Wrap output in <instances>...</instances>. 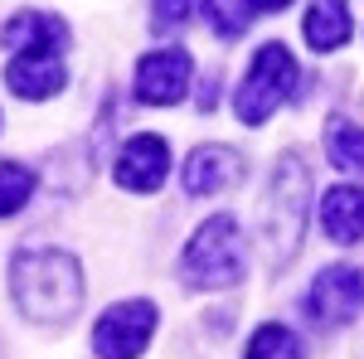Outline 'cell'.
I'll return each instance as SVG.
<instances>
[{
    "mask_svg": "<svg viewBox=\"0 0 364 359\" xmlns=\"http://www.w3.org/2000/svg\"><path fill=\"white\" fill-rule=\"evenodd\" d=\"M10 296L34 326H68L83 306V267L58 248H25L10 262Z\"/></svg>",
    "mask_w": 364,
    "mask_h": 359,
    "instance_id": "6da1fadb",
    "label": "cell"
},
{
    "mask_svg": "<svg viewBox=\"0 0 364 359\" xmlns=\"http://www.w3.org/2000/svg\"><path fill=\"white\" fill-rule=\"evenodd\" d=\"M306 199H311V175L296 156H282L272 166L267 194L257 204V238L262 252L272 257V267L291 262L301 248V228H306Z\"/></svg>",
    "mask_w": 364,
    "mask_h": 359,
    "instance_id": "7a4b0ae2",
    "label": "cell"
},
{
    "mask_svg": "<svg viewBox=\"0 0 364 359\" xmlns=\"http://www.w3.org/2000/svg\"><path fill=\"white\" fill-rule=\"evenodd\" d=\"M180 277L195 291H219L248 277V243L233 214H214L209 223H199L190 248L180 257Z\"/></svg>",
    "mask_w": 364,
    "mask_h": 359,
    "instance_id": "3957f363",
    "label": "cell"
},
{
    "mask_svg": "<svg viewBox=\"0 0 364 359\" xmlns=\"http://www.w3.org/2000/svg\"><path fill=\"white\" fill-rule=\"evenodd\" d=\"M291 87H296V54H291L287 44H262V49L252 54L243 83H238V97H233L238 122L262 127V122L291 97Z\"/></svg>",
    "mask_w": 364,
    "mask_h": 359,
    "instance_id": "277c9868",
    "label": "cell"
},
{
    "mask_svg": "<svg viewBox=\"0 0 364 359\" xmlns=\"http://www.w3.org/2000/svg\"><path fill=\"white\" fill-rule=\"evenodd\" d=\"M151 335H156V306L141 301V296L136 301H117L92 326V355L97 359H136V355H146Z\"/></svg>",
    "mask_w": 364,
    "mask_h": 359,
    "instance_id": "5b68a950",
    "label": "cell"
},
{
    "mask_svg": "<svg viewBox=\"0 0 364 359\" xmlns=\"http://www.w3.org/2000/svg\"><path fill=\"white\" fill-rule=\"evenodd\" d=\"M360 311H364V272L360 267L336 262V267H321V272H316L311 296H306V316L316 326L340 331V326H350Z\"/></svg>",
    "mask_w": 364,
    "mask_h": 359,
    "instance_id": "8992f818",
    "label": "cell"
},
{
    "mask_svg": "<svg viewBox=\"0 0 364 359\" xmlns=\"http://www.w3.org/2000/svg\"><path fill=\"white\" fill-rule=\"evenodd\" d=\"M112 175H117V185H122V190H132V194L161 190V180L170 175V146H166V136H156V132L132 136L127 146H122Z\"/></svg>",
    "mask_w": 364,
    "mask_h": 359,
    "instance_id": "52a82bcc",
    "label": "cell"
},
{
    "mask_svg": "<svg viewBox=\"0 0 364 359\" xmlns=\"http://www.w3.org/2000/svg\"><path fill=\"white\" fill-rule=\"evenodd\" d=\"M190 87V54L185 49H156L136 63V102L146 107H170Z\"/></svg>",
    "mask_w": 364,
    "mask_h": 359,
    "instance_id": "ba28073f",
    "label": "cell"
},
{
    "mask_svg": "<svg viewBox=\"0 0 364 359\" xmlns=\"http://www.w3.org/2000/svg\"><path fill=\"white\" fill-rule=\"evenodd\" d=\"M243 175H248L243 151H233V146H199L195 156L185 161V190L195 194V199L224 194V190H233Z\"/></svg>",
    "mask_w": 364,
    "mask_h": 359,
    "instance_id": "9c48e42d",
    "label": "cell"
},
{
    "mask_svg": "<svg viewBox=\"0 0 364 359\" xmlns=\"http://www.w3.org/2000/svg\"><path fill=\"white\" fill-rule=\"evenodd\" d=\"M5 83H10L15 97H25V102L54 97L58 87L68 83L63 54H10V63H5Z\"/></svg>",
    "mask_w": 364,
    "mask_h": 359,
    "instance_id": "30bf717a",
    "label": "cell"
},
{
    "mask_svg": "<svg viewBox=\"0 0 364 359\" xmlns=\"http://www.w3.org/2000/svg\"><path fill=\"white\" fill-rule=\"evenodd\" d=\"M5 49L10 54H63L68 49V29L58 15H44V10H20L10 15L5 29H0Z\"/></svg>",
    "mask_w": 364,
    "mask_h": 359,
    "instance_id": "8fae6325",
    "label": "cell"
},
{
    "mask_svg": "<svg viewBox=\"0 0 364 359\" xmlns=\"http://www.w3.org/2000/svg\"><path fill=\"white\" fill-rule=\"evenodd\" d=\"M321 228L336 243H360L364 238V185H336L321 199Z\"/></svg>",
    "mask_w": 364,
    "mask_h": 359,
    "instance_id": "7c38bea8",
    "label": "cell"
},
{
    "mask_svg": "<svg viewBox=\"0 0 364 359\" xmlns=\"http://www.w3.org/2000/svg\"><path fill=\"white\" fill-rule=\"evenodd\" d=\"M306 44L316 54H331L340 44H350V34H355V20H350V5L345 0H311L306 10Z\"/></svg>",
    "mask_w": 364,
    "mask_h": 359,
    "instance_id": "4fadbf2b",
    "label": "cell"
},
{
    "mask_svg": "<svg viewBox=\"0 0 364 359\" xmlns=\"http://www.w3.org/2000/svg\"><path fill=\"white\" fill-rule=\"evenodd\" d=\"M326 151H331L336 170L364 175V127H355L350 117H331L326 122Z\"/></svg>",
    "mask_w": 364,
    "mask_h": 359,
    "instance_id": "5bb4252c",
    "label": "cell"
},
{
    "mask_svg": "<svg viewBox=\"0 0 364 359\" xmlns=\"http://www.w3.org/2000/svg\"><path fill=\"white\" fill-rule=\"evenodd\" d=\"M29 194H34V170L20 166V161H0V219L25 209Z\"/></svg>",
    "mask_w": 364,
    "mask_h": 359,
    "instance_id": "9a60e30c",
    "label": "cell"
},
{
    "mask_svg": "<svg viewBox=\"0 0 364 359\" xmlns=\"http://www.w3.org/2000/svg\"><path fill=\"white\" fill-rule=\"evenodd\" d=\"M301 340L287 331V326H257V335L248 340V355L243 359H301Z\"/></svg>",
    "mask_w": 364,
    "mask_h": 359,
    "instance_id": "2e32d148",
    "label": "cell"
},
{
    "mask_svg": "<svg viewBox=\"0 0 364 359\" xmlns=\"http://www.w3.org/2000/svg\"><path fill=\"white\" fill-rule=\"evenodd\" d=\"M204 20L224 39H238L252 25V0H204Z\"/></svg>",
    "mask_w": 364,
    "mask_h": 359,
    "instance_id": "e0dca14e",
    "label": "cell"
},
{
    "mask_svg": "<svg viewBox=\"0 0 364 359\" xmlns=\"http://www.w3.org/2000/svg\"><path fill=\"white\" fill-rule=\"evenodd\" d=\"M190 20V0H156L151 5V29L156 34H170V29H180Z\"/></svg>",
    "mask_w": 364,
    "mask_h": 359,
    "instance_id": "ac0fdd59",
    "label": "cell"
},
{
    "mask_svg": "<svg viewBox=\"0 0 364 359\" xmlns=\"http://www.w3.org/2000/svg\"><path fill=\"white\" fill-rule=\"evenodd\" d=\"M291 0H252V10H287Z\"/></svg>",
    "mask_w": 364,
    "mask_h": 359,
    "instance_id": "d6986e66",
    "label": "cell"
}]
</instances>
